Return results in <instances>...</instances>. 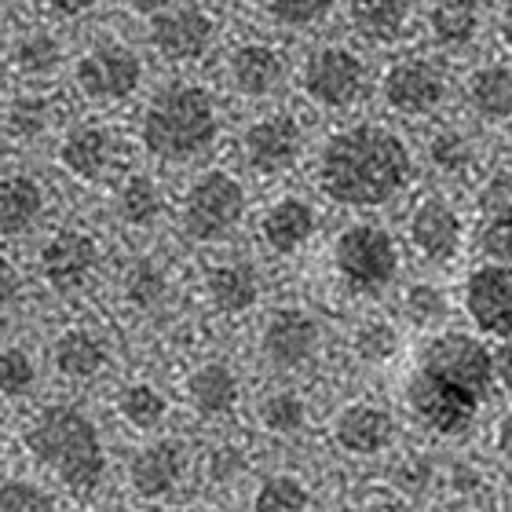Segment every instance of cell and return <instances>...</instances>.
Here are the masks:
<instances>
[{
  "mask_svg": "<svg viewBox=\"0 0 512 512\" xmlns=\"http://www.w3.org/2000/svg\"><path fill=\"white\" fill-rule=\"evenodd\" d=\"M406 403H410V410H414L421 425H428L432 432H443V436H454V432L472 425L480 399L425 374V370H414V377L406 384Z\"/></svg>",
  "mask_w": 512,
  "mask_h": 512,
  "instance_id": "obj_17",
  "label": "cell"
},
{
  "mask_svg": "<svg viewBox=\"0 0 512 512\" xmlns=\"http://www.w3.org/2000/svg\"><path fill=\"white\" fill-rule=\"evenodd\" d=\"M260 8H264V15L275 22L278 30L304 33L330 19L337 0H260Z\"/></svg>",
  "mask_w": 512,
  "mask_h": 512,
  "instance_id": "obj_34",
  "label": "cell"
},
{
  "mask_svg": "<svg viewBox=\"0 0 512 512\" xmlns=\"http://www.w3.org/2000/svg\"><path fill=\"white\" fill-rule=\"evenodd\" d=\"M22 293V275L19 267L11 264L8 256H0V311H8Z\"/></svg>",
  "mask_w": 512,
  "mask_h": 512,
  "instance_id": "obj_45",
  "label": "cell"
},
{
  "mask_svg": "<svg viewBox=\"0 0 512 512\" xmlns=\"http://www.w3.org/2000/svg\"><path fill=\"white\" fill-rule=\"evenodd\" d=\"M44 209H48V187L41 176H33L30 169L0 172V235H30L41 224Z\"/></svg>",
  "mask_w": 512,
  "mask_h": 512,
  "instance_id": "obj_21",
  "label": "cell"
},
{
  "mask_svg": "<svg viewBox=\"0 0 512 512\" xmlns=\"http://www.w3.org/2000/svg\"><path fill=\"white\" fill-rule=\"evenodd\" d=\"M333 267L355 293H377L399 275V246L384 227L352 224L333 242Z\"/></svg>",
  "mask_w": 512,
  "mask_h": 512,
  "instance_id": "obj_10",
  "label": "cell"
},
{
  "mask_svg": "<svg viewBox=\"0 0 512 512\" xmlns=\"http://www.w3.org/2000/svg\"><path fill=\"white\" fill-rule=\"evenodd\" d=\"M483 253L491 256V264L512 267V220H491L483 231Z\"/></svg>",
  "mask_w": 512,
  "mask_h": 512,
  "instance_id": "obj_44",
  "label": "cell"
},
{
  "mask_svg": "<svg viewBox=\"0 0 512 512\" xmlns=\"http://www.w3.org/2000/svg\"><path fill=\"white\" fill-rule=\"evenodd\" d=\"M165 271H161L154 260H136V264L125 271V297L136 304V308H154L161 297H165Z\"/></svg>",
  "mask_w": 512,
  "mask_h": 512,
  "instance_id": "obj_38",
  "label": "cell"
},
{
  "mask_svg": "<svg viewBox=\"0 0 512 512\" xmlns=\"http://www.w3.org/2000/svg\"><path fill=\"white\" fill-rule=\"evenodd\" d=\"M428 161L436 165L443 176H461L476 165V143L465 128L443 125L428 136Z\"/></svg>",
  "mask_w": 512,
  "mask_h": 512,
  "instance_id": "obj_32",
  "label": "cell"
},
{
  "mask_svg": "<svg viewBox=\"0 0 512 512\" xmlns=\"http://www.w3.org/2000/svg\"><path fill=\"white\" fill-rule=\"evenodd\" d=\"M494 370H498V377H502V384L512 392V341L502 348V355L494 359Z\"/></svg>",
  "mask_w": 512,
  "mask_h": 512,
  "instance_id": "obj_47",
  "label": "cell"
},
{
  "mask_svg": "<svg viewBox=\"0 0 512 512\" xmlns=\"http://www.w3.org/2000/svg\"><path fill=\"white\" fill-rule=\"evenodd\" d=\"M465 4H480V0H465Z\"/></svg>",
  "mask_w": 512,
  "mask_h": 512,
  "instance_id": "obj_51",
  "label": "cell"
},
{
  "mask_svg": "<svg viewBox=\"0 0 512 512\" xmlns=\"http://www.w3.org/2000/svg\"><path fill=\"white\" fill-rule=\"evenodd\" d=\"M118 414L125 417L128 425L139 428V432H147V428H158L169 414V399L147 381H136L121 388L118 395Z\"/></svg>",
  "mask_w": 512,
  "mask_h": 512,
  "instance_id": "obj_33",
  "label": "cell"
},
{
  "mask_svg": "<svg viewBox=\"0 0 512 512\" xmlns=\"http://www.w3.org/2000/svg\"><path fill=\"white\" fill-rule=\"evenodd\" d=\"M425 26L439 52H465L480 37V11L465 0H436L425 15Z\"/></svg>",
  "mask_w": 512,
  "mask_h": 512,
  "instance_id": "obj_28",
  "label": "cell"
},
{
  "mask_svg": "<svg viewBox=\"0 0 512 512\" xmlns=\"http://www.w3.org/2000/svg\"><path fill=\"white\" fill-rule=\"evenodd\" d=\"M461 216L458 209L443 198H425L414 205L410 224H406V238L421 260L428 264H447L461 249Z\"/></svg>",
  "mask_w": 512,
  "mask_h": 512,
  "instance_id": "obj_20",
  "label": "cell"
},
{
  "mask_svg": "<svg viewBox=\"0 0 512 512\" xmlns=\"http://www.w3.org/2000/svg\"><path fill=\"white\" fill-rule=\"evenodd\" d=\"M224 110L202 81H165L136 110V143L158 165H191L220 143Z\"/></svg>",
  "mask_w": 512,
  "mask_h": 512,
  "instance_id": "obj_2",
  "label": "cell"
},
{
  "mask_svg": "<svg viewBox=\"0 0 512 512\" xmlns=\"http://www.w3.org/2000/svg\"><path fill=\"white\" fill-rule=\"evenodd\" d=\"M414 180V154L395 128L352 121L326 136L315 158V183L333 205L377 209L395 202Z\"/></svg>",
  "mask_w": 512,
  "mask_h": 512,
  "instance_id": "obj_1",
  "label": "cell"
},
{
  "mask_svg": "<svg viewBox=\"0 0 512 512\" xmlns=\"http://www.w3.org/2000/svg\"><path fill=\"white\" fill-rule=\"evenodd\" d=\"M66 81L85 107L110 114L147 92V55L121 33H99L66 59Z\"/></svg>",
  "mask_w": 512,
  "mask_h": 512,
  "instance_id": "obj_4",
  "label": "cell"
},
{
  "mask_svg": "<svg viewBox=\"0 0 512 512\" xmlns=\"http://www.w3.org/2000/svg\"><path fill=\"white\" fill-rule=\"evenodd\" d=\"M246 183L227 169H205L191 180L180 202V224L194 242H224L246 220Z\"/></svg>",
  "mask_w": 512,
  "mask_h": 512,
  "instance_id": "obj_6",
  "label": "cell"
},
{
  "mask_svg": "<svg viewBox=\"0 0 512 512\" xmlns=\"http://www.w3.org/2000/svg\"><path fill=\"white\" fill-rule=\"evenodd\" d=\"M297 88L300 96L308 99V107L322 110V114H348L366 103L374 77H370V63L359 48L330 41L304 55L297 70Z\"/></svg>",
  "mask_w": 512,
  "mask_h": 512,
  "instance_id": "obj_5",
  "label": "cell"
},
{
  "mask_svg": "<svg viewBox=\"0 0 512 512\" xmlns=\"http://www.w3.org/2000/svg\"><path fill=\"white\" fill-rule=\"evenodd\" d=\"M37 384V363L33 355L19 344L11 348H0V395L4 399H22V395L33 392Z\"/></svg>",
  "mask_w": 512,
  "mask_h": 512,
  "instance_id": "obj_36",
  "label": "cell"
},
{
  "mask_svg": "<svg viewBox=\"0 0 512 512\" xmlns=\"http://www.w3.org/2000/svg\"><path fill=\"white\" fill-rule=\"evenodd\" d=\"M289 77L286 52L267 37H242L224 55V81L238 99L264 103L278 96Z\"/></svg>",
  "mask_w": 512,
  "mask_h": 512,
  "instance_id": "obj_14",
  "label": "cell"
},
{
  "mask_svg": "<svg viewBox=\"0 0 512 512\" xmlns=\"http://www.w3.org/2000/svg\"><path fill=\"white\" fill-rule=\"evenodd\" d=\"M465 311L476 330L498 341H512V267L483 264L465 282Z\"/></svg>",
  "mask_w": 512,
  "mask_h": 512,
  "instance_id": "obj_18",
  "label": "cell"
},
{
  "mask_svg": "<svg viewBox=\"0 0 512 512\" xmlns=\"http://www.w3.org/2000/svg\"><path fill=\"white\" fill-rule=\"evenodd\" d=\"M498 450H502V458L512 465V414L502 421V428H498Z\"/></svg>",
  "mask_w": 512,
  "mask_h": 512,
  "instance_id": "obj_49",
  "label": "cell"
},
{
  "mask_svg": "<svg viewBox=\"0 0 512 512\" xmlns=\"http://www.w3.org/2000/svg\"><path fill=\"white\" fill-rule=\"evenodd\" d=\"M381 103L395 118H432L450 96L447 66L432 55H399L381 74Z\"/></svg>",
  "mask_w": 512,
  "mask_h": 512,
  "instance_id": "obj_8",
  "label": "cell"
},
{
  "mask_svg": "<svg viewBox=\"0 0 512 512\" xmlns=\"http://www.w3.org/2000/svg\"><path fill=\"white\" fill-rule=\"evenodd\" d=\"M220 44V19L198 0H172L147 22V52L165 66H198Z\"/></svg>",
  "mask_w": 512,
  "mask_h": 512,
  "instance_id": "obj_7",
  "label": "cell"
},
{
  "mask_svg": "<svg viewBox=\"0 0 512 512\" xmlns=\"http://www.w3.org/2000/svg\"><path fill=\"white\" fill-rule=\"evenodd\" d=\"M205 297L216 311L224 315H246L260 300V278H256L253 264L246 260H227V264H216L209 275H205Z\"/></svg>",
  "mask_w": 512,
  "mask_h": 512,
  "instance_id": "obj_27",
  "label": "cell"
},
{
  "mask_svg": "<svg viewBox=\"0 0 512 512\" xmlns=\"http://www.w3.org/2000/svg\"><path fill=\"white\" fill-rule=\"evenodd\" d=\"M319 348H322L319 322L300 308L275 311L264 326V337H260V352L278 370H300V366H308L319 355Z\"/></svg>",
  "mask_w": 512,
  "mask_h": 512,
  "instance_id": "obj_19",
  "label": "cell"
},
{
  "mask_svg": "<svg viewBox=\"0 0 512 512\" xmlns=\"http://www.w3.org/2000/svg\"><path fill=\"white\" fill-rule=\"evenodd\" d=\"M406 315L417 322V326H432L447 315V300L436 286H414L406 293Z\"/></svg>",
  "mask_w": 512,
  "mask_h": 512,
  "instance_id": "obj_43",
  "label": "cell"
},
{
  "mask_svg": "<svg viewBox=\"0 0 512 512\" xmlns=\"http://www.w3.org/2000/svg\"><path fill=\"white\" fill-rule=\"evenodd\" d=\"M395 348H399V333H395L388 322H366L363 330L355 333V352L363 355L366 363H384V359H392Z\"/></svg>",
  "mask_w": 512,
  "mask_h": 512,
  "instance_id": "obj_39",
  "label": "cell"
},
{
  "mask_svg": "<svg viewBox=\"0 0 512 512\" xmlns=\"http://www.w3.org/2000/svg\"><path fill=\"white\" fill-rule=\"evenodd\" d=\"M107 344L88 326H70L52 341V366L66 381H92L107 370Z\"/></svg>",
  "mask_w": 512,
  "mask_h": 512,
  "instance_id": "obj_26",
  "label": "cell"
},
{
  "mask_svg": "<svg viewBox=\"0 0 512 512\" xmlns=\"http://www.w3.org/2000/svg\"><path fill=\"white\" fill-rule=\"evenodd\" d=\"M465 103L483 125H509L512 121V66L480 63L465 77Z\"/></svg>",
  "mask_w": 512,
  "mask_h": 512,
  "instance_id": "obj_25",
  "label": "cell"
},
{
  "mask_svg": "<svg viewBox=\"0 0 512 512\" xmlns=\"http://www.w3.org/2000/svg\"><path fill=\"white\" fill-rule=\"evenodd\" d=\"M308 421V406L297 392H275L260 403V425L275 436H293Z\"/></svg>",
  "mask_w": 512,
  "mask_h": 512,
  "instance_id": "obj_35",
  "label": "cell"
},
{
  "mask_svg": "<svg viewBox=\"0 0 512 512\" xmlns=\"http://www.w3.org/2000/svg\"><path fill=\"white\" fill-rule=\"evenodd\" d=\"M41 278L55 293H77L88 286V278L99 267V246L96 238L81 227H59L37 253Z\"/></svg>",
  "mask_w": 512,
  "mask_h": 512,
  "instance_id": "obj_16",
  "label": "cell"
},
{
  "mask_svg": "<svg viewBox=\"0 0 512 512\" xmlns=\"http://www.w3.org/2000/svg\"><path fill=\"white\" fill-rule=\"evenodd\" d=\"M63 114L66 103L55 85H15V92L0 99V139L15 147H33L66 125Z\"/></svg>",
  "mask_w": 512,
  "mask_h": 512,
  "instance_id": "obj_15",
  "label": "cell"
},
{
  "mask_svg": "<svg viewBox=\"0 0 512 512\" xmlns=\"http://www.w3.org/2000/svg\"><path fill=\"white\" fill-rule=\"evenodd\" d=\"M66 41L48 19L22 22L0 44V66L15 85H55L66 70Z\"/></svg>",
  "mask_w": 512,
  "mask_h": 512,
  "instance_id": "obj_11",
  "label": "cell"
},
{
  "mask_svg": "<svg viewBox=\"0 0 512 512\" xmlns=\"http://www.w3.org/2000/svg\"><path fill=\"white\" fill-rule=\"evenodd\" d=\"M165 213L161 183L150 172H125L114 187V216L125 227H150Z\"/></svg>",
  "mask_w": 512,
  "mask_h": 512,
  "instance_id": "obj_29",
  "label": "cell"
},
{
  "mask_svg": "<svg viewBox=\"0 0 512 512\" xmlns=\"http://www.w3.org/2000/svg\"><path fill=\"white\" fill-rule=\"evenodd\" d=\"M333 436L348 454H381L395 436V421L377 403H352L337 414Z\"/></svg>",
  "mask_w": 512,
  "mask_h": 512,
  "instance_id": "obj_24",
  "label": "cell"
},
{
  "mask_svg": "<svg viewBox=\"0 0 512 512\" xmlns=\"http://www.w3.org/2000/svg\"><path fill=\"white\" fill-rule=\"evenodd\" d=\"M498 37H502V44L512 52V0L502 4V15H498Z\"/></svg>",
  "mask_w": 512,
  "mask_h": 512,
  "instance_id": "obj_48",
  "label": "cell"
},
{
  "mask_svg": "<svg viewBox=\"0 0 512 512\" xmlns=\"http://www.w3.org/2000/svg\"><path fill=\"white\" fill-rule=\"evenodd\" d=\"M308 487L297 476H271L256 491V512H304L308 509Z\"/></svg>",
  "mask_w": 512,
  "mask_h": 512,
  "instance_id": "obj_37",
  "label": "cell"
},
{
  "mask_svg": "<svg viewBox=\"0 0 512 512\" xmlns=\"http://www.w3.org/2000/svg\"><path fill=\"white\" fill-rule=\"evenodd\" d=\"M121 158V132L114 121L85 114L55 132V165L77 183H103Z\"/></svg>",
  "mask_w": 512,
  "mask_h": 512,
  "instance_id": "obj_9",
  "label": "cell"
},
{
  "mask_svg": "<svg viewBox=\"0 0 512 512\" xmlns=\"http://www.w3.org/2000/svg\"><path fill=\"white\" fill-rule=\"evenodd\" d=\"M417 370L454 384V388L476 395L483 403V395L491 392L494 381V355L487 352V344L469 337V333H436L421 348Z\"/></svg>",
  "mask_w": 512,
  "mask_h": 512,
  "instance_id": "obj_12",
  "label": "cell"
},
{
  "mask_svg": "<svg viewBox=\"0 0 512 512\" xmlns=\"http://www.w3.org/2000/svg\"><path fill=\"white\" fill-rule=\"evenodd\" d=\"M118 4L125 8V15H132V19L150 22L154 15H161V11L169 8L172 0H118Z\"/></svg>",
  "mask_w": 512,
  "mask_h": 512,
  "instance_id": "obj_46",
  "label": "cell"
},
{
  "mask_svg": "<svg viewBox=\"0 0 512 512\" xmlns=\"http://www.w3.org/2000/svg\"><path fill=\"white\" fill-rule=\"evenodd\" d=\"M37 4V15L55 26H70V22H85L92 19L99 8H107V0H33Z\"/></svg>",
  "mask_w": 512,
  "mask_h": 512,
  "instance_id": "obj_42",
  "label": "cell"
},
{
  "mask_svg": "<svg viewBox=\"0 0 512 512\" xmlns=\"http://www.w3.org/2000/svg\"><path fill=\"white\" fill-rule=\"evenodd\" d=\"M26 450L48 469L74 498H88L103 480L107 454L96 421L77 406H44L26 428Z\"/></svg>",
  "mask_w": 512,
  "mask_h": 512,
  "instance_id": "obj_3",
  "label": "cell"
},
{
  "mask_svg": "<svg viewBox=\"0 0 512 512\" xmlns=\"http://www.w3.org/2000/svg\"><path fill=\"white\" fill-rule=\"evenodd\" d=\"M315 227H319V216L308 198L286 194L267 205L260 216V242L278 256H293L315 238Z\"/></svg>",
  "mask_w": 512,
  "mask_h": 512,
  "instance_id": "obj_22",
  "label": "cell"
},
{
  "mask_svg": "<svg viewBox=\"0 0 512 512\" xmlns=\"http://www.w3.org/2000/svg\"><path fill=\"white\" fill-rule=\"evenodd\" d=\"M183 458L176 443H154V447H143L128 465V480L136 487V494L143 498H161L169 494L180 480Z\"/></svg>",
  "mask_w": 512,
  "mask_h": 512,
  "instance_id": "obj_30",
  "label": "cell"
},
{
  "mask_svg": "<svg viewBox=\"0 0 512 512\" xmlns=\"http://www.w3.org/2000/svg\"><path fill=\"white\" fill-rule=\"evenodd\" d=\"M55 502L26 480L0 483V512H52Z\"/></svg>",
  "mask_w": 512,
  "mask_h": 512,
  "instance_id": "obj_40",
  "label": "cell"
},
{
  "mask_svg": "<svg viewBox=\"0 0 512 512\" xmlns=\"http://www.w3.org/2000/svg\"><path fill=\"white\" fill-rule=\"evenodd\" d=\"M187 403L202 417L231 414L238 403V377L224 363H202L187 377Z\"/></svg>",
  "mask_w": 512,
  "mask_h": 512,
  "instance_id": "obj_31",
  "label": "cell"
},
{
  "mask_svg": "<svg viewBox=\"0 0 512 512\" xmlns=\"http://www.w3.org/2000/svg\"><path fill=\"white\" fill-rule=\"evenodd\" d=\"M348 26L359 41L392 48L414 26V0H348Z\"/></svg>",
  "mask_w": 512,
  "mask_h": 512,
  "instance_id": "obj_23",
  "label": "cell"
},
{
  "mask_svg": "<svg viewBox=\"0 0 512 512\" xmlns=\"http://www.w3.org/2000/svg\"><path fill=\"white\" fill-rule=\"evenodd\" d=\"M238 154L256 176H282L304 154V125L289 110L256 114L238 136Z\"/></svg>",
  "mask_w": 512,
  "mask_h": 512,
  "instance_id": "obj_13",
  "label": "cell"
},
{
  "mask_svg": "<svg viewBox=\"0 0 512 512\" xmlns=\"http://www.w3.org/2000/svg\"><path fill=\"white\" fill-rule=\"evenodd\" d=\"M19 0H0V11H8V8H15Z\"/></svg>",
  "mask_w": 512,
  "mask_h": 512,
  "instance_id": "obj_50",
  "label": "cell"
},
{
  "mask_svg": "<svg viewBox=\"0 0 512 512\" xmlns=\"http://www.w3.org/2000/svg\"><path fill=\"white\" fill-rule=\"evenodd\" d=\"M480 209L487 220H512V169H498L483 183Z\"/></svg>",
  "mask_w": 512,
  "mask_h": 512,
  "instance_id": "obj_41",
  "label": "cell"
}]
</instances>
